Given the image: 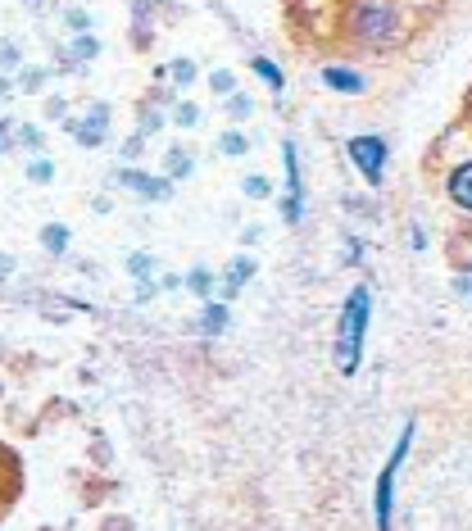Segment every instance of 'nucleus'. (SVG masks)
Segmentation results:
<instances>
[{"label":"nucleus","instance_id":"obj_10","mask_svg":"<svg viewBox=\"0 0 472 531\" xmlns=\"http://www.w3.org/2000/svg\"><path fill=\"white\" fill-rule=\"evenodd\" d=\"M41 241H46V250H50V255H59V250L69 246V232H64L59 223H50L46 232H41Z\"/></svg>","mask_w":472,"mask_h":531},{"label":"nucleus","instance_id":"obj_3","mask_svg":"<svg viewBox=\"0 0 472 531\" xmlns=\"http://www.w3.org/2000/svg\"><path fill=\"white\" fill-rule=\"evenodd\" d=\"M350 159L359 164V173H364L368 182H382L386 141H382V137H354V141H350Z\"/></svg>","mask_w":472,"mask_h":531},{"label":"nucleus","instance_id":"obj_13","mask_svg":"<svg viewBox=\"0 0 472 531\" xmlns=\"http://www.w3.org/2000/svg\"><path fill=\"white\" fill-rule=\"evenodd\" d=\"M223 323H227V309L223 305H218V309L209 305L205 309V332H223Z\"/></svg>","mask_w":472,"mask_h":531},{"label":"nucleus","instance_id":"obj_19","mask_svg":"<svg viewBox=\"0 0 472 531\" xmlns=\"http://www.w3.org/2000/svg\"><path fill=\"white\" fill-rule=\"evenodd\" d=\"M191 291H200V295L209 291V273H205V268H200V273H191Z\"/></svg>","mask_w":472,"mask_h":531},{"label":"nucleus","instance_id":"obj_6","mask_svg":"<svg viewBox=\"0 0 472 531\" xmlns=\"http://www.w3.org/2000/svg\"><path fill=\"white\" fill-rule=\"evenodd\" d=\"M105 123H109V109H105V105H96V109H91L87 123H82V128H73V132H78L82 146H100V137H105Z\"/></svg>","mask_w":472,"mask_h":531},{"label":"nucleus","instance_id":"obj_14","mask_svg":"<svg viewBox=\"0 0 472 531\" xmlns=\"http://www.w3.org/2000/svg\"><path fill=\"white\" fill-rule=\"evenodd\" d=\"M168 173H173V177H177V173L187 177V173H191V159L182 155V150H173V155H168Z\"/></svg>","mask_w":472,"mask_h":531},{"label":"nucleus","instance_id":"obj_4","mask_svg":"<svg viewBox=\"0 0 472 531\" xmlns=\"http://www.w3.org/2000/svg\"><path fill=\"white\" fill-rule=\"evenodd\" d=\"M395 32H400V14L382 10V5H364V14H359V37L382 46V41H391Z\"/></svg>","mask_w":472,"mask_h":531},{"label":"nucleus","instance_id":"obj_17","mask_svg":"<svg viewBox=\"0 0 472 531\" xmlns=\"http://www.w3.org/2000/svg\"><path fill=\"white\" fill-rule=\"evenodd\" d=\"M246 196H268V182H264V177H246Z\"/></svg>","mask_w":472,"mask_h":531},{"label":"nucleus","instance_id":"obj_1","mask_svg":"<svg viewBox=\"0 0 472 531\" xmlns=\"http://www.w3.org/2000/svg\"><path fill=\"white\" fill-rule=\"evenodd\" d=\"M364 332H368V291L354 286L341 314V336H336V368L354 373L359 368V350H364Z\"/></svg>","mask_w":472,"mask_h":531},{"label":"nucleus","instance_id":"obj_15","mask_svg":"<svg viewBox=\"0 0 472 531\" xmlns=\"http://www.w3.org/2000/svg\"><path fill=\"white\" fill-rule=\"evenodd\" d=\"M173 78L182 82V87H187V82L196 78V64H191V59H177V64H173Z\"/></svg>","mask_w":472,"mask_h":531},{"label":"nucleus","instance_id":"obj_7","mask_svg":"<svg viewBox=\"0 0 472 531\" xmlns=\"http://www.w3.org/2000/svg\"><path fill=\"white\" fill-rule=\"evenodd\" d=\"M450 196L459 209H472V164H459L450 177Z\"/></svg>","mask_w":472,"mask_h":531},{"label":"nucleus","instance_id":"obj_5","mask_svg":"<svg viewBox=\"0 0 472 531\" xmlns=\"http://www.w3.org/2000/svg\"><path fill=\"white\" fill-rule=\"evenodd\" d=\"M286 223H300V205H305V191H300V155H295V146L286 141Z\"/></svg>","mask_w":472,"mask_h":531},{"label":"nucleus","instance_id":"obj_18","mask_svg":"<svg viewBox=\"0 0 472 531\" xmlns=\"http://www.w3.org/2000/svg\"><path fill=\"white\" fill-rule=\"evenodd\" d=\"M28 177H32V182H50V164H46V159H41V164H32Z\"/></svg>","mask_w":472,"mask_h":531},{"label":"nucleus","instance_id":"obj_11","mask_svg":"<svg viewBox=\"0 0 472 531\" xmlns=\"http://www.w3.org/2000/svg\"><path fill=\"white\" fill-rule=\"evenodd\" d=\"M246 277H250V259H236L232 273H227V291H241V286H246Z\"/></svg>","mask_w":472,"mask_h":531},{"label":"nucleus","instance_id":"obj_12","mask_svg":"<svg viewBox=\"0 0 472 531\" xmlns=\"http://www.w3.org/2000/svg\"><path fill=\"white\" fill-rule=\"evenodd\" d=\"M255 73L268 82L273 91H282V73H277V64H268V59H255Z\"/></svg>","mask_w":472,"mask_h":531},{"label":"nucleus","instance_id":"obj_8","mask_svg":"<svg viewBox=\"0 0 472 531\" xmlns=\"http://www.w3.org/2000/svg\"><path fill=\"white\" fill-rule=\"evenodd\" d=\"M123 182H128V187H137L141 196H155V200H164L168 196V182H159V177H146V173H123Z\"/></svg>","mask_w":472,"mask_h":531},{"label":"nucleus","instance_id":"obj_9","mask_svg":"<svg viewBox=\"0 0 472 531\" xmlns=\"http://www.w3.org/2000/svg\"><path fill=\"white\" fill-rule=\"evenodd\" d=\"M323 82L332 91H364V78H359V73H350V69H323Z\"/></svg>","mask_w":472,"mask_h":531},{"label":"nucleus","instance_id":"obj_16","mask_svg":"<svg viewBox=\"0 0 472 531\" xmlns=\"http://www.w3.org/2000/svg\"><path fill=\"white\" fill-rule=\"evenodd\" d=\"M223 150H227V155H246V137H236V132H232V137H223Z\"/></svg>","mask_w":472,"mask_h":531},{"label":"nucleus","instance_id":"obj_21","mask_svg":"<svg viewBox=\"0 0 472 531\" xmlns=\"http://www.w3.org/2000/svg\"><path fill=\"white\" fill-rule=\"evenodd\" d=\"M78 55H82V59H91V55H96V41L82 37V41H78Z\"/></svg>","mask_w":472,"mask_h":531},{"label":"nucleus","instance_id":"obj_20","mask_svg":"<svg viewBox=\"0 0 472 531\" xmlns=\"http://www.w3.org/2000/svg\"><path fill=\"white\" fill-rule=\"evenodd\" d=\"M209 82H214V91H232V73H214Z\"/></svg>","mask_w":472,"mask_h":531},{"label":"nucleus","instance_id":"obj_2","mask_svg":"<svg viewBox=\"0 0 472 531\" xmlns=\"http://www.w3.org/2000/svg\"><path fill=\"white\" fill-rule=\"evenodd\" d=\"M409 441H413V427H404L400 432V445H395L391 463L382 468V477H377V527H391V495H395V472H400L404 454H409Z\"/></svg>","mask_w":472,"mask_h":531},{"label":"nucleus","instance_id":"obj_22","mask_svg":"<svg viewBox=\"0 0 472 531\" xmlns=\"http://www.w3.org/2000/svg\"><path fill=\"white\" fill-rule=\"evenodd\" d=\"M177 118H182V123H196L200 114H196V105H182V109H177Z\"/></svg>","mask_w":472,"mask_h":531}]
</instances>
